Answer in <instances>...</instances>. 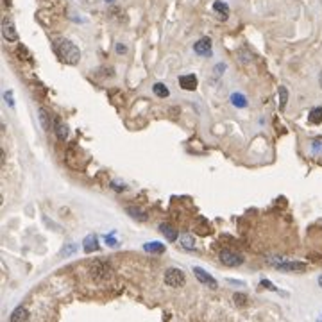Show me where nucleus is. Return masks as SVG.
<instances>
[{
    "instance_id": "nucleus-1",
    "label": "nucleus",
    "mask_w": 322,
    "mask_h": 322,
    "mask_svg": "<svg viewBox=\"0 0 322 322\" xmlns=\"http://www.w3.org/2000/svg\"><path fill=\"white\" fill-rule=\"evenodd\" d=\"M54 52L59 57V61H63L65 65H70V67H75L81 61V50H79V47L67 38H57L54 41Z\"/></svg>"
},
{
    "instance_id": "nucleus-2",
    "label": "nucleus",
    "mask_w": 322,
    "mask_h": 322,
    "mask_svg": "<svg viewBox=\"0 0 322 322\" xmlns=\"http://www.w3.org/2000/svg\"><path fill=\"white\" fill-rule=\"evenodd\" d=\"M90 272H92V277L97 281H106L113 276V269H111L110 263L102 262V260H93L92 267H90Z\"/></svg>"
},
{
    "instance_id": "nucleus-3",
    "label": "nucleus",
    "mask_w": 322,
    "mask_h": 322,
    "mask_svg": "<svg viewBox=\"0 0 322 322\" xmlns=\"http://www.w3.org/2000/svg\"><path fill=\"white\" fill-rule=\"evenodd\" d=\"M184 281H186V276H184L183 270L177 269V267H172V269H168L165 272V283L168 285V287L179 288L184 285Z\"/></svg>"
},
{
    "instance_id": "nucleus-4",
    "label": "nucleus",
    "mask_w": 322,
    "mask_h": 322,
    "mask_svg": "<svg viewBox=\"0 0 322 322\" xmlns=\"http://www.w3.org/2000/svg\"><path fill=\"white\" fill-rule=\"evenodd\" d=\"M220 262L227 267H240L242 263H244V256L238 254V252H234V251H227V249H224V251H220Z\"/></svg>"
},
{
    "instance_id": "nucleus-5",
    "label": "nucleus",
    "mask_w": 322,
    "mask_h": 322,
    "mask_svg": "<svg viewBox=\"0 0 322 322\" xmlns=\"http://www.w3.org/2000/svg\"><path fill=\"white\" fill-rule=\"evenodd\" d=\"M2 36L6 38V41H16V39H18L16 27H14L13 20H11V18H7V16L2 20Z\"/></svg>"
},
{
    "instance_id": "nucleus-6",
    "label": "nucleus",
    "mask_w": 322,
    "mask_h": 322,
    "mask_svg": "<svg viewBox=\"0 0 322 322\" xmlns=\"http://www.w3.org/2000/svg\"><path fill=\"white\" fill-rule=\"evenodd\" d=\"M194 50H195V54H197V56L209 57V56H211V39H209L208 36L201 38L199 41H195Z\"/></svg>"
},
{
    "instance_id": "nucleus-7",
    "label": "nucleus",
    "mask_w": 322,
    "mask_h": 322,
    "mask_svg": "<svg viewBox=\"0 0 322 322\" xmlns=\"http://www.w3.org/2000/svg\"><path fill=\"white\" fill-rule=\"evenodd\" d=\"M194 274H195V277H197L199 281H201L202 285H206V287H209V288H217L219 287V283H217V280L213 276H209L206 270H202L201 267H194Z\"/></svg>"
},
{
    "instance_id": "nucleus-8",
    "label": "nucleus",
    "mask_w": 322,
    "mask_h": 322,
    "mask_svg": "<svg viewBox=\"0 0 322 322\" xmlns=\"http://www.w3.org/2000/svg\"><path fill=\"white\" fill-rule=\"evenodd\" d=\"M276 269L283 270V272H303L306 270V265L303 262H281L276 263Z\"/></svg>"
},
{
    "instance_id": "nucleus-9",
    "label": "nucleus",
    "mask_w": 322,
    "mask_h": 322,
    "mask_svg": "<svg viewBox=\"0 0 322 322\" xmlns=\"http://www.w3.org/2000/svg\"><path fill=\"white\" fill-rule=\"evenodd\" d=\"M197 84H199V81L194 74L181 75L179 77V86L183 90H186V92H195V90H197Z\"/></svg>"
},
{
    "instance_id": "nucleus-10",
    "label": "nucleus",
    "mask_w": 322,
    "mask_h": 322,
    "mask_svg": "<svg viewBox=\"0 0 322 322\" xmlns=\"http://www.w3.org/2000/svg\"><path fill=\"white\" fill-rule=\"evenodd\" d=\"M160 233H163V237L166 238L168 242H176L177 240V229L172 226V224H168V222H161L160 224Z\"/></svg>"
},
{
    "instance_id": "nucleus-11",
    "label": "nucleus",
    "mask_w": 322,
    "mask_h": 322,
    "mask_svg": "<svg viewBox=\"0 0 322 322\" xmlns=\"http://www.w3.org/2000/svg\"><path fill=\"white\" fill-rule=\"evenodd\" d=\"M54 131H56V136H57V140H67L68 138V125L65 124L63 120H61L59 117H56V120H54Z\"/></svg>"
},
{
    "instance_id": "nucleus-12",
    "label": "nucleus",
    "mask_w": 322,
    "mask_h": 322,
    "mask_svg": "<svg viewBox=\"0 0 322 322\" xmlns=\"http://www.w3.org/2000/svg\"><path fill=\"white\" fill-rule=\"evenodd\" d=\"M31 319V313L25 306H18L13 313H11V320L9 322H29Z\"/></svg>"
},
{
    "instance_id": "nucleus-13",
    "label": "nucleus",
    "mask_w": 322,
    "mask_h": 322,
    "mask_svg": "<svg viewBox=\"0 0 322 322\" xmlns=\"http://www.w3.org/2000/svg\"><path fill=\"white\" fill-rule=\"evenodd\" d=\"M213 9H215V13L220 14V20H227V16H229V7H227L226 2L217 0V2L213 4Z\"/></svg>"
},
{
    "instance_id": "nucleus-14",
    "label": "nucleus",
    "mask_w": 322,
    "mask_h": 322,
    "mask_svg": "<svg viewBox=\"0 0 322 322\" xmlns=\"http://www.w3.org/2000/svg\"><path fill=\"white\" fill-rule=\"evenodd\" d=\"M99 251V240H97L95 234H90L84 238V252H93Z\"/></svg>"
},
{
    "instance_id": "nucleus-15",
    "label": "nucleus",
    "mask_w": 322,
    "mask_h": 322,
    "mask_svg": "<svg viewBox=\"0 0 322 322\" xmlns=\"http://www.w3.org/2000/svg\"><path fill=\"white\" fill-rule=\"evenodd\" d=\"M143 251L153 252V254H161V252H165V245L161 242H149V244L143 245Z\"/></svg>"
},
{
    "instance_id": "nucleus-16",
    "label": "nucleus",
    "mask_w": 322,
    "mask_h": 322,
    "mask_svg": "<svg viewBox=\"0 0 322 322\" xmlns=\"http://www.w3.org/2000/svg\"><path fill=\"white\" fill-rule=\"evenodd\" d=\"M39 113V124H41V127H43V131H50L52 129V124H50V117H49V113H47L45 110H39L38 111Z\"/></svg>"
},
{
    "instance_id": "nucleus-17",
    "label": "nucleus",
    "mask_w": 322,
    "mask_h": 322,
    "mask_svg": "<svg viewBox=\"0 0 322 322\" xmlns=\"http://www.w3.org/2000/svg\"><path fill=\"white\" fill-rule=\"evenodd\" d=\"M153 92H154V95H158L160 99H166V97L170 95L168 88H166L163 82H156V84L153 86Z\"/></svg>"
},
{
    "instance_id": "nucleus-18",
    "label": "nucleus",
    "mask_w": 322,
    "mask_h": 322,
    "mask_svg": "<svg viewBox=\"0 0 322 322\" xmlns=\"http://www.w3.org/2000/svg\"><path fill=\"white\" fill-rule=\"evenodd\" d=\"M308 118L312 124H322V108H313V110L310 111Z\"/></svg>"
},
{
    "instance_id": "nucleus-19",
    "label": "nucleus",
    "mask_w": 322,
    "mask_h": 322,
    "mask_svg": "<svg viewBox=\"0 0 322 322\" xmlns=\"http://www.w3.org/2000/svg\"><path fill=\"white\" fill-rule=\"evenodd\" d=\"M231 102H233L237 108H245V106H247V99H245L242 93H233V95H231Z\"/></svg>"
},
{
    "instance_id": "nucleus-20",
    "label": "nucleus",
    "mask_w": 322,
    "mask_h": 322,
    "mask_svg": "<svg viewBox=\"0 0 322 322\" xmlns=\"http://www.w3.org/2000/svg\"><path fill=\"white\" fill-rule=\"evenodd\" d=\"M287 102H288V90L285 88V86H280V110L281 111H285Z\"/></svg>"
},
{
    "instance_id": "nucleus-21",
    "label": "nucleus",
    "mask_w": 322,
    "mask_h": 322,
    "mask_svg": "<svg viewBox=\"0 0 322 322\" xmlns=\"http://www.w3.org/2000/svg\"><path fill=\"white\" fill-rule=\"evenodd\" d=\"M127 213L135 217L136 220H147V213L142 211V209H138V208H127Z\"/></svg>"
},
{
    "instance_id": "nucleus-22",
    "label": "nucleus",
    "mask_w": 322,
    "mask_h": 322,
    "mask_svg": "<svg viewBox=\"0 0 322 322\" xmlns=\"http://www.w3.org/2000/svg\"><path fill=\"white\" fill-rule=\"evenodd\" d=\"M181 245H183L184 249H194V238L188 233H184L183 237H181Z\"/></svg>"
},
{
    "instance_id": "nucleus-23",
    "label": "nucleus",
    "mask_w": 322,
    "mask_h": 322,
    "mask_svg": "<svg viewBox=\"0 0 322 322\" xmlns=\"http://www.w3.org/2000/svg\"><path fill=\"white\" fill-rule=\"evenodd\" d=\"M234 303H237L238 306H244L245 303H247V295H244V294H234Z\"/></svg>"
},
{
    "instance_id": "nucleus-24",
    "label": "nucleus",
    "mask_w": 322,
    "mask_h": 322,
    "mask_svg": "<svg viewBox=\"0 0 322 322\" xmlns=\"http://www.w3.org/2000/svg\"><path fill=\"white\" fill-rule=\"evenodd\" d=\"M4 99H6L7 106H11V108L14 106V102H13V93H11V92H6V93H4Z\"/></svg>"
},
{
    "instance_id": "nucleus-25",
    "label": "nucleus",
    "mask_w": 322,
    "mask_h": 322,
    "mask_svg": "<svg viewBox=\"0 0 322 322\" xmlns=\"http://www.w3.org/2000/svg\"><path fill=\"white\" fill-rule=\"evenodd\" d=\"M111 188H118V191H124L125 184H122L120 181H111Z\"/></svg>"
},
{
    "instance_id": "nucleus-26",
    "label": "nucleus",
    "mask_w": 322,
    "mask_h": 322,
    "mask_svg": "<svg viewBox=\"0 0 322 322\" xmlns=\"http://www.w3.org/2000/svg\"><path fill=\"white\" fill-rule=\"evenodd\" d=\"M72 251L75 252V245L68 244V245H67V249H65V251H61V256H68V254H70Z\"/></svg>"
},
{
    "instance_id": "nucleus-27",
    "label": "nucleus",
    "mask_w": 322,
    "mask_h": 322,
    "mask_svg": "<svg viewBox=\"0 0 322 322\" xmlns=\"http://www.w3.org/2000/svg\"><path fill=\"white\" fill-rule=\"evenodd\" d=\"M117 50H118V54H125V45L118 43V45H117Z\"/></svg>"
},
{
    "instance_id": "nucleus-28",
    "label": "nucleus",
    "mask_w": 322,
    "mask_h": 322,
    "mask_svg": "<svg viewBox=\"0 0 322 322\" xmlns=\"http://www.w3.org/2000/svg\"><path fill=\"white\" fill-rule=\"evenodd\" d=\"M106 242H108L110 245H117V240H115L113 237H106Z\"/></svg>"
},
{
    "instance_id": "nucleus-29",
    "label": "nucleus",
    "mask_w": 322,
    "mask_h": 322,
    "mask_svg": "<svg viewBox=\"0 0 322 322\" xmlns=\"http://www.w3.org/2000/svg\"><path fill=\"white\" fill-rule=\"evenodd\" d=\"M319 82H320V88H322V74H320V77H319Z\"/></svg>"
},
{
    "instance_id": "nucleus-30",
    "label": "nucleus",
    "mask_w": 322,
    "mask_h": 322,
    "mask_svg": "<svg viewBox=\"0 0 322 322\" xmlns=\"http://www.w3.org/2000/svg\"><path fill=\"white\" fill-rule=\"evenodd\" d=\"M319 285H320V287H322V276L319 277Z\"/></svg>"
},
{
    "instance_id": "nucleus-31",
    "label": "nucleus",
    "mask_w": 322,
    "mask_h": 322,
    "mask_svg": "<svg viewBox=\"0 0 322 322\" xmlns=\"http://www.w3.org/2000/svg\"><path fill=\"white\" fill-rule=\"evenodd\" d=\"M108 2H111V0H108Z\"/></svg>"
}]
</instances>
